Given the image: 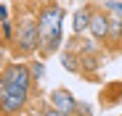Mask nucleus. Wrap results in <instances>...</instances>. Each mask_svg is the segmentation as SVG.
Here are the masks:
<instances>
[{
	"mask_svg": "<svg viewBox=\"0 0 122 116\" xmlns=\"http://www.w3.org/2000/svg\"><path fill=\"white\" fill-rule=\"evenodd\" d=\"M48 116H66V113H61V111H56V108H51V111H48Z\"/></svg>",
	"mask_w": 122,
	"mask_h": 116,
	"instance_id": "nucleus-12",
	"label": "nucleus"
},
{
	"mask_svg": "<svg viewBox=\"0 0 122 116\" xmlns=\"http://www.w3.org/2000/svg\"><path fill=\"white\" fill-rule=\"evenodd\" d=\"M119 29H122V24H119Z\"/></svg>",
	"mask_w": 122,
	"mask_h": 116,
	"instance_id": "nucleus-13",
	"label": "nucleus"
},
{
	"mask_svg": "<svg viewBox=\"0 0 122 116\" xmlns=\"http://www.w3.org/2000/svg\"><path fill=\"white\" fill-rule=\"evenodd\" d=\"M5 18H8V8L0 5V21H5Z\"/></svg>",
	"mask_w": 122,
	"mask_h": 116,
	"instance_id": "nucleus-10",
	"label": "nucleus"
},
{
	"mask_svg": "<svg viewBox=\"0 0 122 116\" xmlns=\"http://www.w3.org/2000/svg\"><path fill=\"white\" fill-rule=\"evenodd\" d=\"M90 32H93V37H106V32H109V21L104 16H90Z\"/></svg>",
	"mask_w": 122,
	"mask_h": 116,
	"instance_id": "nucleus-5",
	"label": "nucleus"
},
{
	"mask_svg": "<svg viewBox=\"0 0 122 116\" xmlns=\"http://www.w3.org/2000/svg\"><path fill=\"white\" fill-rule=\"evenodd\" d=\"M106 5H109V8L114 11V13H119V16H122V3H117V0H109Z\"/></svg>",
	"mask_w": 122,
	"mask_h": 116,
	"instance_id": "nucleus-8",
	"label": "nucleus"
},
{
	"mask_svg": "<svg viewBox=\"0 0 122 116\" xmlns=\"http://www.w3.org/2000/svg\"><path fill=\"white\" fill-rule=\"evenodd\" d=\"M32 85V74L24 63H11L0 74V111L19 113L27 103V92Z\"/></svg>",
	"mask_w": 122,
	"mask_h": 116,
	"instance_id": "nucleus-1",
	"label": "nucleus"
},
{
	"mask_svg": "<svg viewBox=\"0 0 122 116\" xmlns=\"http://www.w3.org/2000/svg\"><path fill=\"white\" fill-rule=\"evenodd\" d=\"M88 24H90V13H88L85 8L77 11V13H74V32H82Z\"/></svg>",
	"mask_w": 122,
	"mask_h": 116,
	"instance_id": "nucleus-6",
	"label": "nucleus"
},
{
	"mask_svg": "<svg viewBox=\"0 0 122 116\" xmlns=\"http://www.w3.org/2000/svg\"><path fill=\"white\" fill-rule=\"evenodd\" d=\"M51 100H53V108H56V111L66 113V116H69L72 111H77V100L72 98V92H69V90H53Z\"/></svg>",
	"mask_w": 122,
	"mask_h": 116,
	"instance_id": "nucleus-4",
	"label": "nucleus"
},
{
	"mask_svg": "<svg viewBox=\"0 0 122 116\" xmlns=\"http://www.w3.org/2000/svg\"><path fill=\"white\" fill-rule=\"evenodd\" d=\"M40 45V37H37V21L27 18V21L19 27V48L21 50H35Z\"/></svg>",
	"mask_w": 122,
	"mask_h": 116,
	"instance_id": "nucleus-3",
	"label": "nucleus"
},
{
	"mask_svg": "<svg viewBox=\"0 0 122 116\" xmlns=\"http://www.w3.org/2000/svg\"><path fill=\"white\" fill-rule=\"evenodd\" d=\"M43 74H45V66H43V63L37 61V63L32 66V76H43Z\"/></svg>",
	"mask_w": 122,
	"mask_h": 116,
	"instance_id": "nucleus-7",
	"label": "nucleus"
},
{
	"mask_svg": "<svg viewBox=\"0 0 122 116\" xmlns=\"http://www.w3.org/2000/svg\"><path fill=\"white\" fill-rule=\"evenodd\" d=\"M3 34H5V37L11 34V24H8V21H3Z\"/></svg>",
	"mask_w": 122,
	"mask_h": 116,
	"instance_id": "nucleus-11",
	"label": "nucleus"
},
{
	"mask_svg": "<svg viewBox=\"0 0 122 116\" xmlns=\"http://www.w3.org/2000/svg\"><path fill=\"white\" fill-rule=\"evenodd\" d=\"M64 63H66V69H74V58L72 55H64Z\"/></svg>",
	"mask_w": 122,
	"mask_h": 116,
	"instance_id": "nucleus-9",
	"label": "nucleus"
},
{
	"mask_svg": "<svg viewBox=\"0 0 122 116\" xmlns=\"http://www.w3.org/2000/svg\"><path fill=\"white\" fill-rule=\"evenodd\" d=\"M61 21H64V11L58 5H45L40 11V21H37V37L43 53H53L61 42Z\"/></svg>",
	"mask_w": 122,
	"mask_h": 116,
	"instance_id": "nucleus-2",
	"label": "nucleus"
}]
</instances>
